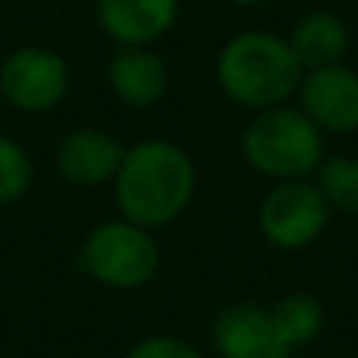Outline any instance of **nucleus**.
<instances>
[{
    "mask_svg": "<svg viewBox=\"0 0 358 358\" xmlns=\"http://www.w3.org/2000/svg\"><path fill=\"white\" fill-rule=\"evenodd\" d=\"M198 173L192 157L167 138H145L126 148L113 176V198L126 220L145 229L170 227L195 198Z\"/></svg>",
    "mask_w": 358,
    "mask_h": 358,
    "instance_id": "f257e3e1",
    "label": "nucleus"
},
{
    "mask_svg": "<svg viewBox=\"0 0 358 358\" xmlns=\"http://www.w3.org/2000/svg\"><path fill=\"white\" fill-rule=\"evenodd\" d=\"M305 69L283 35L248 29L233 35L217 54V85L245 110H271L296 98Z\"/></svg>",
    "mask_w": 358,
    "mask_h": 358,
    "instance_id": "f03ea898",
    "label": "nucleus"
},
{
    "mask_svg": "<svg viewBox=\"0 0 358 358\" xmlns=\"http://www.w3.org/2000/svg\"><path fill=\"white\" fill-rule=\"evenodd\" d=\"M242 157L255 173L273 182L311 179L327 157L324 132L299 107L280 104L258 110L242 132Z\"/></svg>",
    "mask_w": 358,
    "mask_h": 358,
    "instance_id": "7ed1b4c3",
    "label": "nucleus"
},
{
    "mask_svg": "<svg viewBox=\"0 0 358 358\" xmlns=\"http://www.w3.org/2000/svg\"><path fill=\"white\" fill-rule=\"evenodd\" d=\"M82 271L107 289H142L161 271V245L151 229L126 220H107L82 242Z\"/></svg>",
    "mask_w": 358,
    "mask_h": 358,
    "instance_id": "20e7f679",
    "label": "nucleus"
},
{
    "mask_svg": "<svg viewBox=\"0 0 358 358\" xmlns=\"http://www.w3.org/2000/svg\"><path fill=\"white\" fill-rule=\"evenodd\" d=\"M330 214L315 179H286L261 198L258 229L280 252H302L324 236Z\"/></svg>",
    "mask_w": 358,
    "mask_h": 358,
    "instance_id": "39448f33",
    "label": "nucleus"
},
{
    "mask_svg": "<svg viewBox=\"0 0 358 358\" xmlns=\"http://www.w3.org/2000/svg\"><path fill=\"white\" fill-rule=\"evenodd\" d=\"M73 85L69 63L57 50L25 44L0 63V94L22 113H48L60 107Z\"/></svg>",
    "mask_w": 358,
    "mask_h": 358,
    "instance_id": "423d86ee",
    "label": "nucleus"
},
{
    "mask_svg": "<svg viewBox=\"0 0 358 358\" xmlns=\"http://www.w3.org/2000/svg\"><path fill=\"white\" fill-rule=\"evenodd\" d=\"M296 98H299V110L324 136L358 132V73L349 69L346 63L305 69Z\"/></svg>",
    "mask_w": 358,
    "mask_h": 358,
    "instance_id": "0eeeda50",
    "label": "nucleus"
},
{
    "mask_svg": "<svg viewBox=\"0 0 358 358\" xmlns=\"http://www.w3.org/2000/svg\"><path fill=\"white\" fill-rule=\"evenodd\" d=\"M217 358H289L292 349L280 340L271 308L255 302L229 305L210 327Z\"/></svg>",
    "mask_w": 358,
    "mask_h": 358,
    "instance_id": "6e6552de",
    "label": "nucleus"
},
{
    "mask_svg": "<svg viewBox=\"0 0 358 358\" xmlns=\"http://www.w3.org/2000/svg\"><path fill=\"white\" fill-rule=\"evenodd\" d=\"M101 31L120 48H151L179 19V0H94Z\"/></svg>",
    "mask_w": 358,
    "mask_h": 358,
    "instance_id": "1a4fd4ad",
    "label": "nucleus"
},
{
    "mask_svg": "<svg viewBox=\"0 0 358 358\" xmlns=\"http://www.w3.org/2000/svg\"><path fill=\"white\" fill-rule=\"evenodd\" d=\"M123 142L104 129H73L63 136L57 148V170L69 185L79 189H98L104 182H113L120 164H123Z\"/></svg>",
    "mask_w": 358,
    "mask_h": 358,
    "instance_id": "9d476101",
    "label": "nucleus"
},
{
    "mask_svg": "<svg viewBox=\"0 0 358 358\" xmlns=\"http://www.w3.org/2000/svg\"><path fill=\"white\" fill-rule=\"evenodd\" d=\"M107 85L126 107L148 110L161 104L170 85L167 63L151 48H120L107 63Z\"/></svg>",
    "mask_w": 358,
    "mask_h": 358,
    "instance_id": "9b49d317",
    "label": "nucleus"
},
{
    "mask_svg": "<svg viewBox=\"0 0 358 358\" xmlns=\"http://www.w3.org/2000/svg\"><path fill=\"white\" fill-rule=\"evenodd\" d=\"M289 48L302 69H321L343 63L352 44V31L343 22V16L330 10H311L292 25L289 31Z\"/></svg>",
    "mask_w": 358,
    "mask_h": 358,
    "instance_id": "f8f14e48",
    "label": "nucleus"
},
{
    "mask_svg": "<svg viewBox=\"0 0 358 358\" xmlns=\"http://www.w3.org/2000/svg\"><path fill=\"white\" fill-rule=\"evenodd\" d=\"M271 317H273V327H277L280 340L292 352L302 346H311L324 330V305L315 296H308V292L283 296L271 308Z\"/></svg>",
    "mask_w": 358,
    "mask_h": 358,
    "instance_id": "ddd939ff",
    "label": "nucleus"
},
{
    "mask_svg": "<svg viewBox=\"0 0 358 358\" xmlns=\"http://www.w3.org/2000/svg\"><path fill=\"white\" fill-rule=\"evenodd\" d=\"M315 185L334 214L358 217V157H324L321 167L315 170Z\"/></svg>",
    "mask_w": 358,
    "mask_h": 358,
    "instance_id": "4468645a",
    "label": "nucleus"
},
{
    "mask_svg": "<svg viewBox=\"0 0 358 358\" xmlns=\"http://www.w3.org/2000/svg\"><path fill=\"white\" fill-rule=\"evenodd\" d=\"M31 182H35L31 155L13 136L0 132V204H13L29 195Z\"/></svg>",
    "mask_w": 358,
    "mask_h": 358,
    "instance_id": "2eb2a0df",
    "label": "nucleus"
},
{
    "mask_svg": "<svg viewBox=\"0 0 358 358\" xmlns=\"http://www.w3.org/2000/svg\"><path fill=\"white\" fill-rule=\"evenodd\" d=\"M126 358H204L192 343L179 340L170 334H157V336H145L142 343L126 352Z\"/></svg>",
    "mask_w": 358,
    "mask_h": 358,
    "instance_id": "dca6fc26",
    "label": "nucleus"
},
{
    "mask_svg": "<svg viewBox=\"0 0 358 358\" xmlns=\"http://www.w3.org/2000/svg\"><path fill=\"white\" fill-rule=\"evenodd\" d=\"M236 6H258V3H264V0H233Z\"/></svg>",
    "mask_w": 358,
    "mask_h": 358,
    "instance_id": "f3484780",
    "label": "nucleus"
}]
</instances>
